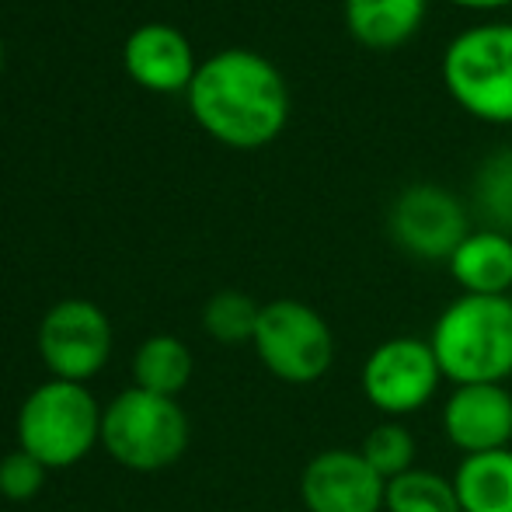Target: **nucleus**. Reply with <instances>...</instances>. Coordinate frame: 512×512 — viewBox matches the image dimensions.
Returning <instances> with one entry per match:
<instances>
[{"mask_svg":"<svg viewBox=\"0 0 512 512\" xmlns=\"http://www.w3.org/2000/svg\"><path fill=\"white\" fill-rule=\"evenodd\" d=\"M189 108L213 140L255 150L286 129L290 91L265 56L234 46L199 63L189 84Z\"/></svg>","mask_w":512,"mask_h":512,"instance_id":"obj_1","label":"nucleus"},{"mask_svg":"<svg viewBox=\"0 0 512 512\" xmlns=\"http://www.w3.org/2000/svg\"><path fill=\"white\" fill-rule=\"evenodd\" d=\"M429 345L453 387L506 384L512 377V297L460 293L436 317Z\"/></svg>","mask_w":512,"mask_h":512,"instance_id":"obj_2","label":"nucleus"},{"mask_svg":"<svg viewBox=\"0 0 512 512\" xmlns=\"http://www.w3.org/2000/svg\"><path fill=\"white\" fill-rule=\"evenodd\" d=\"M102 415L88 384L49 377L21 401L18 446L49 471L74 467L102 443Z\"/></svg>","mask_w":512,"mask_h":512,"instance_id":"obj_3","label":"nucleus"},{"mask_svg":"<svg viewBox=\"0 0 512 512\" xmlns=\"http://www.w3.org/2000/svg\"><path fill=\"white\" fill-rule=\"evenodd\" d=\"M189 439L192 425L178 398H161L140 387L115 394L102 415L105 453L129 471L150 474L178 464Z\"/></svg>","mask_w":512,"mask_h":512,"instance_id":"obj_4","label":"nucleus"},{"mask_svg":"<svg viewBox=\"0 0 512 512\" xmlns=\"http://www.w3.org/2000/svg\"><path fill=\"white\" fill-rule=\"evenodd\" d=\"M443 84L481 122H512V25H474L443 53Z\"/></svg>","mask_w":512,"mask_h":512,"instance_id":"obj_5","label":"nucleus"},{"mask_svg":"<svg viewBox=\"0 0 512 512\" xmlns=\"http://www.w3.org/2000/svg\"><path fill=\"white\" fill-rule=\"evenodd\" d=\"M255 356L276 380L307 387L335 366V335L328 321L304 300L262 304L255 328Z\"/></svg>","mask_w":512,"mask_h":512,"instance_id":"obj_6","label":"nucleus"},{"mask_svg":"<svg viewBox=\"0 0 512 512\" xmlns=\"http://www.w3.org/2000/svg\"><path fill=\"white\" fill-rule=\"evenodd\" d=\"M439 384H443V370L436 363V352L429 338L418 335L384 338L359 370L363 398L384 418H398V422L429 405Z\"/></svg>","mask_w":512,"mask_h":512,"instance_id":"obj_7","label":"nucleus"},{"mask_svg":"<svg viewBox=\"0 0 512 512\" xmlns=\"http://www.w3.org/2000/svg\"><path fill=\"white\" fill-rule=\"evenodd\" d=\"M35 345L56 380L88 384L112 359V321L91 300H60L39 321Z\"/></svg>","mask_w":512,"mask_h":512,"instance_id":"obj_8","label":"nucleus"},{"mask_svg":"<svg viewBox=\"0 0 512 512\" xmlns=\"http://www.w3.org/2000/svg\"><path fill=\"white\" fill-rule=\"evenodd\" d=\"M391 237L401 251L422 262H450V255L460 248L471 223H467V209L453 192L443 185H408L391 206L387 216Z\"/></svg>","mask_w":512,"mask_h":512,"instance_id":"obj_9","label":"nucleus"},{"mask_svg":"<svg viewBox=\"0 0 512 512\" xmlns=\"http://www.w3.org/2000/svg\"><path fill=\"white\" fill-rule=\"evenodd\" d=\"M387 481L370 460L349 446H331L307 460L300 474V502L307 512H384Z\"/></svg>","mask_w":512,"mask_h":512,"instance_id":"obj_10","label":"nucleus"},{"mask_svg":"<svg viewBox=\"0 0 512 512\" xmlns=\"http://www.w3.org/2000/svg\"><path fill=\"white\" fill-rule=\"evenodd\" d=\"M439 425L464 457L512 446V391L506 384H460L446 394Z\"/></svg>","mask_w":512,"mask_h":512,"instance_id":"obj_11","label":"nucleus"},{"mask_svg":"<svg viewBox=\"0 0 512 512\" xmlns=\"http://www.w3.org/2000/svg\"><path fill=\"white\" fill-rule=\"evenodd\" d=\"M122 63L136 84H143L147 91H161V95L189 91L199 70L185 32H178L175 25H164V21H150V25L136 28L122 49Z\"/></svg>","mask_w":512,"mask_h":512,"instance_id":"obj_12","label":"nucleus"},{"mask_svg":"<svg viewBox=\"0 0 512 512\" xmlns=\"http://www.w3.org/2000/svg\"><path fill=\"white\" fill-rule=\"evenodd\" d=\"M446 265H450L453 283L464 293H474V297H509L512 237L492 227L471 230Z\"/></svg>","mask_w":512,"mask_h":512,"instance_id":"obj_13","label":"nucleus"},{"mask_svg":"<svg viewBox=\"0 0 512 512\" xmlns=\"http://www.w3.org/2000/svg\"><path fill=\"white\" fill-rule=\"evenodd\" d=\"M429 0H345L352 39L370 49H398L422 28Z\"/></svg>","mask_w":512,"mask_h":512,"instance_id":"obj_14","label":"nucleus"},{"mask_svg":"<svg viewBox=\"0 0 512 512\" xmlns=\"http://www.w3.org/2000/svg\"><path fill=\"white\" fill-rule=\"evenodd\" d=\"M453 488L460 512H512V446L460 457Z\"/></svg>","mask_w":512,"mask_h":512,"instance_id":"obj_15","label":"nucleus"},{"mask_svg":"<svg viewBox=\"0 0 512 512\" xmlns=\"http://www.w3.org/2000/svg\"><path fill=\"white\" fill-rule=\"evenodd\" d=\"M192 370H196V359L182 338L150 335L133 356V387L161 394V398H178L189 387Z\"/></svg>","mask_w":512,"mask_h":512,"instance_id":"obj_16","label":"nucleus"},{"mask_svg":"<svg viewBox=\"0 0 512 512\" xmlns=\"http://www.w3.org/2000/svg\"><path fill=\"white\" fill-rule=\"evenodd\" d=\"M384 512H460L453 478L425 467H411L408 474L387 481Z\"/></svg>","mask_w":512,"mask_h":512,"instance_id":"obj_17","label":"nucleus"},{"mask_svg":"<svg viewBox=\"0 0 512 512\" xmlns=\"http://www.w3.org/2000/svg\"><path fill=\"white\" fill-rule=\"evenodd\" d=\"M262 304L241 290H220L203 307V331L220 345H251L255 342Z\"/></svg>","mask_w":512,"mask_h":512,"instance_id":"obj_18","label":"nucleus"},{"mask_svg":"<svg viewBox=\"0 0 512 512\" xmlns=\"http://www.w3.org/2000/svg\"><path fill=\"white\" fill-rule=\"evenodd\" d=\"M359 453L370 460V467L384 481H394L401 474H408L415 467V436H411L408 425H401L398 418H387V422L373 425L370 432L359 443Z\"/></svg>","mask_w":512,"mask_h":512,"instance_id":"obj_19","label":"nucleus"},{"mask_svg":"<svg viewBox=\"0 0 512 512\" xmlns=\"http://www.w3.org/2000/svg\"><path fill=\"white\" fill-rule=\"evenodd\" d=\"M478 206L485 209L488 227L509 234L512 230V150L492 157L478 175Z\"/></svg>","mask_w":512,"mask_h":512,"instance_id":"obj_20","label":"nucleus"},{"mask_svg":"<svg viewBox=\"0 0 512 512\" xmlns=\"http://www.w3.org/2000/svg\"><path fill=\"white\" fill-rule=\"evenodd\" d=\"M46 474H49V467L39 464L32 453H25L18 446V450L0 457V495L11 502L35 499V495L42 492V485H46Z\"/></svg>","mask_w":512,"mask_h":512,"instance_id":"obj_21","label":"nucleus"},{"mask_svg":"<svg viewBox=\"0 0 512 512\" xmlns=\"http://www.w3.org/2000/svg\"><path fill=\"white\" fill-rule=\"evenodd\" d=\"M450 4L471 7V11H492V7H506L512 0H450Z\"/></svg>","mask_w":512,"mask_h":512,"instance_id":"obj_22","label":"nucleus"},{"mask_svg":"<svg viewBox=\"0 0 512 512\" xmlns=\"http://www.w3.org/2000/svg\"><path fill=\"white\" fill-rule=\"evenodd\" d=\"M0 67H4V39H0Z\"/></svg>","mask_w":512,"mask_h":512,"instance_id":"obj_23","label":"nucleus"}]
</instances>
